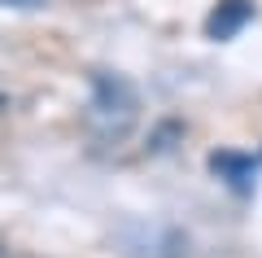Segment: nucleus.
Returning <instances> with one entry per match:
<instances>
[{"label":"nucleus","mask_w":262,"mask_h":258,"mask_svg":"<svg viewBox=\"0 0 262 258\" xmlns=\"http://www.w3.org/2000/svg\"><path fill=\"white\" fill-rule=\"evenodd\" d=\"M140 114V96L122 74H110V70H96L92 74V101H88V123L101 131L105 140H118L127 136V127L136 123Z\"/></svg>","instance_id":"obj_1"},{"label":"nucleus","mask_w":262,"mask_h":258,"mask_svg":"<svg viewBox=\"0 0 262 258\" xmlns=\"http://www.w3.org/2000/svg\"><path fill=\"white\" fill-rule=\"evenodd\" d=\"M249 18H253V5H249V0H223V5L206 18V35L210 39H232V35H241V27Z\"/></svg>","instance_id":"obj_2"},{"label":"nucleus","mask_w":262,"mask_h":258,"mask_svg":"<svg viewBox=\"0 0 262 258\" xmlns=\"http://www.w3.org/2000/svg\"><path fill=\"white\" fill-rule=\"evenodd\" d=\"M210 166H214L219 175H227L236 188H245V180L253 175V157H241V153H214Z\"/></svg>","instance_id":"obj_3"},{"label":"nucleus","mask_w":262,"mask_h":258,"mask_svg":"<svg viewBox=\"0 0 262 258\" xmlns=\"http://www.w3.org/2000/svg\"><path fill=\"white\" fill-rule=\"evenodd\" d=\"M0 5H18V9H35V5H44V0H0Z\"/></svg>","instance_id":"obj_4"},{"label":"nucleus","mask_w":262,"mask_h":258,"mask_svg":"<svg viewBox=\"0 0 262 258\" xmlns=\"http://www.w3.org/2000/svg\"><path fill=\"white\" fill-rule=\"evenodd\" d=\"M0 258H9V254H5V249H0Z\"/></svg>","instance_id":"obj_5"}]
</instances>
